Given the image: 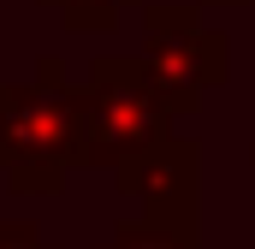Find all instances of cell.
<instances>
[{"mask_svg":"<svg viewBox=\"0 0 255 249\" xmlns=\"http://www.w3.org/2000/svg\"><path fill=\"white\" fill-rule=\"evenodd\" d=\"M107 249H190V232H166V226H130Z\"/></svg>","mask_w":255,"mask_h":249,"instance_id":"cell-5","label":"cell"},{"mask_svg":"<svg viewBox=\"0 0 255 249\" xmlns=\"http://www.w3.org/2000/svg\"><path fill=\"white\" fill-rule=\"evenodd\" d=\"M0 166H12V184L48 190L65 160H77V101L60 89V65L42 60L30 89H0Z\"/></svg>","mask_w":255,"mask_h":249,"instance_id":"cell-2","label":"cell"},{"mask_svg":"<svg viewBox=\"0 0 255 249\" xmlns=\"http://www.w3.org/2000/svg\"><path fill=\"white\" fill-rule=\"evenodd\" d=\"M48 6H60L65 24H77V30H101V24L119 18V6H130V0H48Z\"/></svg>","mask_w":255,"mask_h":249,"instance_id":"cell-4","label":"cell"},{"mask_svg":"<svg viewBox=\"0 0 255 249\" xmlns=\"http://www.w3.org/2000/svg\"><path fill=\"white\" fill-rule=\"evenodd\" d=\"M71 101H77V160H107V166L148 154L172 119L166 89L142 60H95L89 89Z\"/></svg>","mask_w":255,"mask_h":249,"instance_id":"cell-1","label":"cell"},{"mask_svg":"<svg viewBox=\"0 0 255 249\" xmlns=\"http://www.w3.org/2000/svg\"><path fill=\"white\" fill-rule=\"evenodd\" d=\"M0 249H48L30 226H0Z\"/></svg>","mask_w":255,"mask_h":249,"instance_id":"cell-6","label":"cell"},{"mask_svg":"<svg viewBox=\"0 0 255 249\" xmlns=\"http://www.w3.org/2000/svg\"><path fill=\"white\" fill-rule=\"evenodd\" d=\"M142 24H148L142 65L154 71V83L166 89L172 107H196V95L226 77V36L202 30L196 6H148Z\"/></svg>","mask_w":255,"mask_h":249,"instance_id":"cell-3","label":"cell"}]
</instances>
